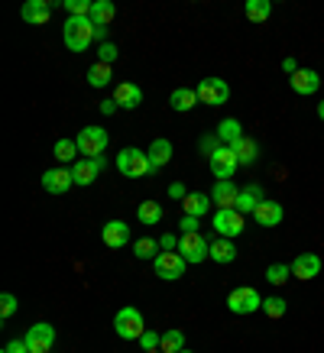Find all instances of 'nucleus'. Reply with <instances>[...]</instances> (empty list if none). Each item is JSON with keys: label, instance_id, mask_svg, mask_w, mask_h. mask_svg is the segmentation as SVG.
<instances>
[{"label": "nucleus", "instance_id": "7ed1b4c3", "mask_svg": "<svg viewBox=\"0 0 324 353\" xmlns=\"http://www.w3.org/2000/svg\"><path fill=\"white\" fill-rule=\"evenodd\" d=\"M114 331H117L120 341H140L146 324H143V314L136 308H120L114 314Z\"/></svg>", "mask_w": 324, "mask_h": 353}, {"label": "nucleus", "instance_id": "423d86ee", "mask_svg": "<svg viewBox=\"0 0 324 353\" xmlns=\"http://www.w3.org/2000/svg\"><path fill=\"white\" fill-rule=\"evenodd\" d=\"M198 91V101L207 104V108H221L227 104V97H230V85H227L224 78H201V85L194 88Z\"/></svg>", "mask_w": 324, "mask_h": 353}, {"label": "nucleus", "instance_id": "5701e85b", "mask_svg": "<svg viewBox=\"0 0 324 353\" xmlns=\"http://www.w3.org/2000/svg\"><path fill=\"white\" fill-rule=\"evenodd\" d=\"M194 104H198V91H194V88H175L172 94H169V108L179 110V114L192 110Z\"/></svg>", "mask_w": 324, "mask_h": 353}, {"label": "nucleus", "instance_id": "6e6552de", "mask_svg": "<svg viewBox=\"0 0 324 353\" xmlns=\"http://www.w3.org/2000/svg\"><path fill=\"white\" fill-rule=\"evenodd\" d=\"M185 256L179 253V250H172V253H159V256L152 259V269H156V276L165 279V282H175V279L185 276Z\"/></svg>", "mask_w": 324, "mask_h": 353}, {"label": "nucleus", "instance_id": "f03ea898", "mask_svg": "<svg viewBox=\"0 0 324 353\" xmlns=\"http://www.w3.org/2000/svg\"><path fill=\"white\" fill-rule=\"evenodd\" d=\"M117 169L127 175V179H143V175H152V165H150V156L136 146L130 150H120L117 156Z\"/></svg>", "mask_w": 324, "mask_h": 353}, {"label": "nucleus", "instance_id": "f257e3e1", "mask_svg": "<svg viewBox=\"0 0 324 353\" xmlns=\"http://www.w3.org/2000/svg\"><path fill=\"white\" fill-rule=\"evenodd\" d=\"M62 36L72 52H85L88 46L94 43V23L88 20V17H68L62 26Z\"/></svg>", "mask_w": 324, "mask_h": 353}, {"label": "nucleus", "instance_id": "de8ad7c7", "mask_svg": "<svg viewBox=\"0 0 324 353\" xmlns=\"http://www.w3.org/2000/svg\"><path fill=\"white\" fill-rule=\"evenodd\" d=\"M282 72H285V75H295V72H298V62H295V59H285V62H282Z\"/></svg>", "mask_w": 324, "mask_h": 353}, {"label": "nucleus", "instance_id": "aec40b11", "mask_svg": "<svg viewBox=\"0 0 324 353\" xmlns=\"http://www.w3.org/2000/svg\"><path fill=\"white\" fill-rule=\"evenodd\" d=\"M263 201H266V198H263V185H247V188H240L234 208H237L240 214H253Z\"/></svg>", "mask_w": 324, "mask_h": 353}, {"label": "nucleus", "instance_id": "dca6fc26", "mask_svg": "<svg viewBox=\"0 0 324 353\" xmlns=\"http://www.w3.org/2000/svg\"><path fill=\"white\" fill-rule=\"evenodd\" d=\"M318 272H321V256L318 253H302V256H295V263H292V276L302 279V282L314 279Z\"/></svg>", "mask_w": 324, "mask_h": 353}, {"label": "nucleus", "instance_id": "a19ab883", "mask_svg": "<svg viewBox=\"0 0 324 353\" xmlns=\"http://www.w3.org/2000/svg\"><path fill=\"white\" fill-rule=\"evenodd\" d=\"M97 59L104 65H114V59H117V46L114 43H101L97 46Z\"/></svg>", "mask_w": 324, "mask_h": 353}, {"label": "nucleus", "instance_id": "cd10ccee", "mask_svg": "<svg viewBox=\"0 0 324 353\" xmlns=\"http://www.w3.org/2000/svg\"><path fill=\"white\" fill-rule=\"evenodd\" d=\"M114 17H117V7H114L110 0H94V3H91V17H88V20L94 23V26H108Z\"/></svg>", "mask_w": 324, "mask_h": 353}, {"label": "nucleus", "instance_id": "e433bc0d", "mask_svg": "<svg viewBox=\"0 0 324 353\" xmlns=\"http://www.w3.org/2000/svg\"><path fill=\"white\" fill-rule=\"evenodd\" d=\"M285 299H279V295H272V299H263V311H266V318H272V321H279L282 314H285Z\"/></svg>", "mask_w": 324, "mask_h": 353}, {"label": "nucleus", "instance_id": "9b49d317", "mask_svg": "<svg viewBox=\"0 0 324 353\" xmlns=\"http://www.w3.org/2000/svg\"><path fill=\"white\" fill-rule=\"evenodd\" d=\"M179 253L185 256V263H201V259L211 256V243H207L201 234H182Z\"/></svg>", "mask_w": 324, "mask_h": 353}, {"label": "nucleus", "instance_id": "0eeeda50", "mask_svg": "<svg viewBox=\"0 0 324 353\" xmlns=\"http://www.w3.org/2000/svg\"><path fill=\"white\" fill-rule=\"evenodd\" d=\"M214 230H217V236H224V240H234V236H240L243 234V214H240L237 208H224V211H214Z\"/></svg>", "mask_w": 324, "mask_h": 353}, {"label": "nucleus", "instance_id": "8fccbe9b", "mask_svg": "<svg viewBox=\"0 0 324 353\" xmlns=\"http://www.w3.org/2000/svg\"><path fill=\"white\" fill-rule=\"evenodd\" d=\"M318 117L324 120V101H321V104H318Z\"/></svg>", "mask_w": 324, "mask_h": 353}, {"label": "nucleus", "instance_id": "7c9ffc66", "mask_svg": "<svg viewBox=\"0 0 324 353\" xmlns=\"http://www.w3.org/2000/svg\"><path fill=\"white\" fill-rule=\"evenodd\" d=\"M136 217H140V224L152 227V224H159L162 221V208L156 201H143L140 208H136Z\"/></svg>", "mask_w": 324, "mask_h": 353}, {"label": "nucleus", "instance_id": "ea45409f", "mask_svg": "<svg viewBox=\"0 0 324 353\" xmlns=\"http://www.w3.org/2000/svg\"><path fill=\"white\" fill-rule=\"evenodd\" d=\"M140 347H143V350H159V347H162V334H156V331H150V327H146V331H143V337H140Z\"/></svg>", "mask_w": 324, "mask_h": 353}, {"label": "nucleus", "instance_id": "864d4df0", "mask_svg": "<svg viewBox=\"0 0 324 353\" xmlns=\"http://www.w3.org/2000/svg\"><path fill=\"white\" fill-rule=\"evenodd\" d=\"M3 353H7V350H3Z\"/></svg>", "mask_w": 324, "mask_h": 353}, {"label": "nucleus", "instance_id": "2eb2a0df", "mask_svg": "<svg viewBox=\"0 0 324 353\" xmlns=\"http://www.w3.org/2000/svg\"><path fill=\"white\" fill-rule=\"evenodd\" d=\"M101 240L110 246V250H123L130 243V227L123 221H108L104 230H101Z\"/></svg>", "mask_w": 324, "mask_h": 353}, {"label": "nucleus", "instance_id": "09e8293b", "mask_svg": "<svg viewBox=\"0 0 324 353\" xmlns=\"http://www.w3.org/2000/svg\"><path fill=\"white\" fill-rule=\"evenodd\" d=\"M94 39L97 43H104V39H108V26H94Z\"/></svg>", "mask_w": 324, "mask_h": 353}, {"label": "nucleus", "instance_id": "f3484780", "mask_svg": "<svg viewBox=\"0 0 324 353\" xmlns=\"http://www.w3.org/2000/svg\"><path fill=\"white\" fill-rule=\"evenodd\" d=\"M282 217H285L282 204L279 201H270V198H266V201H263L256 211H253V221H256L259 227H279Z\"/></svg>", "mask_w": 324, "mask_h": 353}, {"label": "nucleus", "instance_id": "c9c22d12", "mask_svg": "<svg viewBox=\"0 0 324 353\" xmlns=\"http://www.w3.org/2000/svg\"><path fill=\"white\" fill-rule=\"evenodd\" d=\"M221 146H224V143H221V137H217V133H205V137L198 139V152H201L205 159H211Z\"/></svg>", "mask_w": 324, "mask_h": 353}, {"label": "nucleus", "instance_id": "393cba45", "mask_svg": "<svg viewBox=\"0 0 324 353\" xmlns=\"http://www.w3.org/2000/svg\"><path fill=\"white\" fill-rule=\"evenodd\" d=\"M214 133L221 137V143H224V146H234L237 139H243V127H240V120H234V117L221 120Z\"/></svg>", "mask_w": 324, "mask_h": 353}, {"label": "nucleus", "instance_id": "79ce46f5", "mask_svg": "<svg viewBox=\"0 0 324 353\" xmlns=\"http://www.w3.org/2000/svg\"><path fill=\"white\" fill-rule=\"evenodd\" d=\"M179 230H182V234H201V217L182 214V221H179Z\"/></svg>", "mask_w": 324, "mask_h": 353}, {"label": "nucleus", "instance_id": "72a5a7b5", "mask_svg": "<svg viewBox=\"0 0 324 353\" xmlns=\"http://www.w3.org/2000/svg\"><path fill=\"white\" fill-rule=\"evenodd\" d=\"M162 353H182L185 350V334L182 331H165L162 334V347H159Z\"/></svg>", "mask_w": 324, "mask_h": 353}, {"label": "nucleus", "instance_id": "473e14b6", "mask_svg": "<svg viewBox=\"0 0 324 353\" xmlns=\"http://www.w3.org/2000/svg\"><path fill=\"white\" fill-rule=\"evenodd\" d=\"M133 253H136V259H156V256H159V240L143 236V240H136V243H133Z\"/></svg>", "mask_w": 324, "mask_h": 353}, {"label": "nucleus", "instance_id": "6ab92c4d", "mask_svg": "<svg viewBox=\"0 0 324 353\" xmlns=\"http://www.w3.org/2000/svg\"><path fill=\"white\" fill-rule=\"evenodd\" d=\"M114 101H117V108H123V110H136L143 104L140 85H133V81H123V85H117V91H114Z\"/></svg>", "mask_w": 324, "mask_h": 353}, {"label": "nucleus", "instance_id": "4be33fe9", "mask_svg": "<svg viewBox=\"0 0 324 353\" xmlns=\"http://www.w3.org/2000/svg\"><path fill=\"white\" fill-rule=\"evenodd\" d=\"M146 156H150L152 172L162 169V165H169V162H172V143H169V139H152Z\"/></svg>", "mask_w": 324, "mask_h": 353}, {"label": "nucleus", "instance_id": "3c124183", "mask_svg": "<svg viewBox=\"0 0 324 353\" xmlns=\"http://www.w3.org/2000/svg\"><path fill=\"white\" fill-rule=\"evenodd\" d=\"M143 353H162V350H143Z\"/></svg>", "mask_w": 324, "mask_h": 353}, {"label": "nucleus", "instance_id": "a878e982", "mask_svg": "<svg viewBox=\"0 0 324 353\" xmlns=\"http://www.w3.org/2000/svg\"><path fill=\"white\" fill-rule=\"evenodd\" d=\"M207 208H211V194H201V192L188 194V198L182 201V211H185L188 217H205Z\"/></svg>", "mask_w": 324, "mask_h": 353}, {"label": "nucleus", "instance_id": "58836bf2", "mask_svg": "<svg viewBox=\"0 0 324 353\" xmlns=\"http://www.w3.org/2000/svg\"><path fill=\"white\" fill-rule=\"evenodd\" d=\"M13 314H17V299H13L10 292H3V295H0V318L7 321V318H13Z\"/></svg>", "mask_w": 324, "mask_h": 353}, {"label": "nucleus", "instance_id": "2f4dec72", "mask_svg": "<svg viewBox=\"0 0 324 353\" xmlns=\"http://www.w3.org/2000/svg\"><path fill=\"white\" fill-rule=\"evenodd\" d=\"M52 152H55V159H59V162H72V165H75V162H78L75 156L81 150H78V143H72V139H59V143L52 146Z\"/></svg>", "mask_w": 324, "mask_h": 353}, {"label": "nucleus", "instance_id": "39448f33", "mask_svg": "<svg viewBox=\"0 0 324 353\" xmlns=\"http://www.w3.org/2000/svg\"><path fill=\"white\" fill-rule=\"evenodd\" d=\"M75 143H78V150L85 152V159H97V156H104V150H108V130L85 127L75 137Z\"/></svg>", "mask_w": 324, "mask_h": 353}, {"label": "nucleus", "instance_id": "c756f323", "mask_svg": "<svg viewBox=\"0 0 324 353\" xmlns=\"http://www.w3.org/2000/svg\"><path fill=\"white\" fill-rule=\"evenodd\" d=\"M247 20L250 23H266L270 20V13H272V3L270 0H247Z\"/></svg>", "mask_w": 324, "mask_h": 353}, {"label": "nucleus", "instance_id": "603ef678", "mask_svg": "<svg viewBox=\"0 0 324 353\" xmlns=\"http://www.w3.org/2000/svg\"><path fill=\"white\" fill-rule=\"evenodd\" d=\"M182 353H192V350H182Z\"/></svg>", "mask_w": 324, "mask_h": 353}, {"label": "nucleus", "instance_id": "20e7f679", "mask_svg": "<svg viewBox=\"0 0 324 353\" xmlns=\"http://www.w3.org/2000/svg\"><path fill=\"white\" fill-rule=\"evenodd\" d=\"M256 308H263V295L253 285H240L227 295V311L230 314H253Z\"/></svg>", "mask_w": 324, "mask_h": 353}, {"label": "nucleus", "instance_id": "f704fd0d", "mask_svg": "<svg viewBox=\"0 0 324 353\" xmlns=\"http://www.w3.org/2000/svg\"><path fill=\"white\" fill-rule=\"evenodd\" d=\"M292 279V266H285V263H272L270 269H266V282L270 285H285Z\"/></svg>", "mask_w": 324, "mask_h": 353}, {"label": "nucleus", "instance_id": "412c9836", "mask_svg": "<svg viewBox=\"0 0 324 353\" xmlns=\"http://www.w3.org/2000/svg\"><path fill=\"white\" fill-rule=\"evenodd\" d=\"M237 194H240V188L234 182H217L214 188H211V201L217 204V211H224V208H234V204H237Z\"/></svg>", "mask_w": 324, "mask_h": 353}, {"label": "nucleus", "instance_id": "b1692460", "mask_svg": "<svg viewBox=\"0 0 324 353\" xmlns=\"http://www.w3.org/2000/svg\"><path fill=\"white\" fill-rule=\"evenodd\" d=\"M211 259H214V263H221V266L234 263V259H237V246H234V240H224V236H217L214 243H211Z\"/></svg>", "mask_w": 324, "mask_h": 353}, {"label": "nucleus", "instance_id": "4c0bfd02", "mask_svg": "<svg viewBox=\"0 0 324 353\" xmlns=\"http://www.w3.org/2000/svg\"><path fill=\"white\" fill-rule=\"evenodd\" d=\"M91 3L94 0H65V10L68 17H91Z\"/></svg>", "mask_w": 324, "mask_h": 353}, {"label": "nucleus", "instance_id": "1a4fd4ad", "mask_svg": "<svg viewBox=\"0 0 324 353\" xmlns=\"http://www.w3.org/2000/svg\"><path fill=\"white\" fill-rule=\"evenodd\" d=\"M207 165H211V172H214L217 182H230V179H234V172L240 169V159H237V152L230 150V146H221V150L207 159Z\"/></svg>", "mask_w": 324, "mask_h": 353}, {"label": "nucleus", "instance_id": "c03bdc74", "mask_svg": "<svg viewBox=\"0 0 324 353\" xmlns=\"http://www.w3.org/2000/svg\"><path fill=\"white\" fill-rule=\"evenodd\" d=\"M169 198H175V201H185V198H188L185 185L182 182H172V185H169Z\"/></svg>", "mask_w": 324, "mask_h": 353}, {"label": "nucleus", "instance_id": "a18cd8bd", "mask_svg": "<svg viewBox=\"0 0 324 353\" xmlns=\"http://www.w3.org/2000/svg\"><path fill=\"white\" fill-rule=\"evenodd\" d=\"M97 108H101V114H104V117H110V114H117V101H114V97H104Z\"/></svg>", "mask_w": 324, "mask_h": 353}, {"label": "nucleus", "instance_id": "a211bd4d", "mask_svg": "<svg viewBox=\"0 0 324 353\" xmlns=\"http://www.w3.org/2000/svg\"><path fill=\"white\" fill-rule=\"evenodd\" d=\"M289 81H292V91H295V94H314V91L321 88V75H318L314 68H298Z\"/></svg>", "mask_w": 324, "mask_h": 353}, {"label": "nucleus", "instance_id": "4468645a", "mask_svg": "<svg viewBox=\"0 0 324 353\" xmlns=\"http://www.w3.org/2000/svg\"><path fill=\"white\" fill-rule=\"evenodd\" d=\"M20 17L30 26H45L49 17H52V3H45V0H26L20 7Z\"/></svg>", "mask_w": 324, "mask_h": 353}, {"label": "nucleus", "instance_id": "49530a36", "mask_svg": "<svg viewBox=\"0 0 324 353\" xmlns=\"http://www.w3.org/2000/svg\"><path fill=\"white\" fill-rule=\"evenodd\" d=\"M7 353H30V347H26V341H10L7 343Z\"/></svg>", "mask_w": 324, "mask_h": 353}, {"label": "nucleus", "instance_id": "bb28decb", "mask_svg": "<svg viewBox=\"0 0 324 353\" xmlns=\"http://www.w3.org/2000/svg\"><path fill=\"white\" fill-rule=\"evenodd\" d=\"M230 150L237 152V159H240V165H253L256 162V156H259V146H256V139L253 137H243V139H237Z\"/></svg>", "mask_w": 324, "mask_h": 353}, {"label": "nucleus", "instance_id": "ddd939ff", "mask_svg": "<svg viewBox=\"0 0 324 353\" xmlns=\"http://www.w3.org/2000/svg\"><path fill=\"white\" fill-rule=\"evenodd\" d=\"M72 185H75V179H72V169H49V172H43V188L49 194L72 192Z\"/></svg>", "mask_w": 324, "mask_h": 353}, {"label": "nucleus", "instance_id": "9d476101", "mask_svg": "<svg viewBox=\"0 0 324 353\" xmlns=\"http://www.w3.org/2000/svg\"><path fill=\"white\" fill-rule=\"evenodd\" d=\"M26 347H30V353H52V343H55V327L52 324H32L30 331H26Z\"/></svg>", "mask_w": 324, "mask_h": 353}, {"label": "nucleus", "instance_id": "f8f14e48", "mask_svg": "<svg viewBox=\"0 0 324 353\" xmlns=\"http://www.w3.org/2000/svg\"><path fill=\"white\" fill-rule=\"evenodd\" d=\"M104 165H108V159L104 156H97V159H78L75 165H72V179H75V185H91L104 172Z\"/></svg>", "mask_w": 324, "mask_h": 353}, {"label": "nucleus", "instance_id": "37998d69", "mask_svg": "<svg viewBox=\"0 0 324 353\" xmlns=\"http://www.w3.org/2000/svg\"><path fill=\"white\" fill-rule=\"evenodd\" d=\"M179 240H182V236H175V234H162V236H159L162 253H172V250H179Z\"/></svg>", "mask_w": 324, "mask_h": 353}, {"label": "nucleus", "instance_id": "c85d7f7f", "mask_svg": "<svg viewBox=\"0 0 324 353\" xmlns=\"http://www.w3.org/2000/svg\"><path fill=\"white\" fill-rule=\"evenodd\" d=\"M110 75H114V68H110V65L94 62L91 68H88V85L101 91V88H108V85H110Z\"/></svg>", "mask_w": 324, "mask_h": 353}]
</instances>
